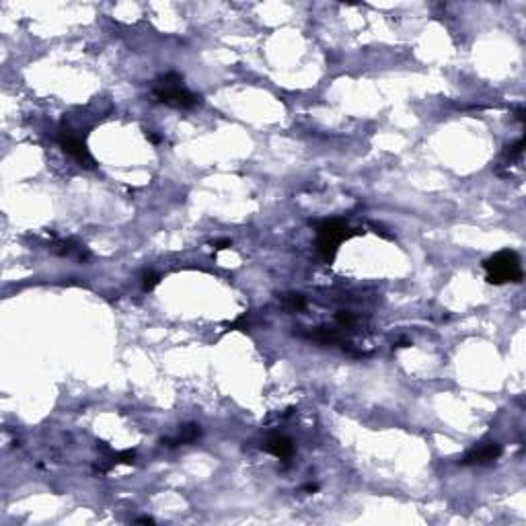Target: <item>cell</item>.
I'll return each mask as SVG.
<instances>
[{
  "label": "cell",
  "mask_w": 526,
  "mask_h": 526,
  "mask_svg": "<svg viewBox=\"0 0 526 526\" xmlns=\"http://www.w3.org/2000/svg\"><path fill=\"white\" fill-rule=\"evenodd\" d=\"M152 97L169 107L175 109H193L202 103V97L195 95L193 91H189L183 85V76L177 72H167L161 74L155 85H152Z\"/></svg>",
  "instance_id": "1"
},
{
  "label": "cell",
  "mask_w": 526,
  "mask_h": 526,
  "mask_svg": "<svg viewBox=\"0 0 526 526\" xmlns=\"http://www.w3.org/2000/svg\"><path fill=\"white\" fill-rule=\"evenodd\" d=\"M483 270H485V280L493 286H504V284H510V282L518 284L525 278L520 257L512 249L498 251L496 255L485 259Z\"/></svg>",
  "instance_id": "2"
},
{
  "label": "cell",
  "mask_w": 526,
  "mask_h": 526,
  "mask_svg": "<svg viewBox=\"0 0 526 526\" xmlns=\"http://www.w3.org/2000/svg\"><path fill=\"white\" fill-rule=\"evenodd\" d=\"M358 231H353L348 222L340 220V218H327L323 222L317 225V251L321 255V259L325 263H333L340 245L351 238Z\"/></svg>",
  "instance_id": "3"
},
{
  "label": "cell",
  "mask_w": 526,
  "mask_h": 526,
  "mask_svg": "<svg viewBox=\"0 0 526 526\" xmlns=\"http://www.w3.org/2000/svg\"><path fill=\"white\" fill-rule=\"evenodd\" d=\"M58 144L62 146V150H64L66 155H70L80 167H87V169H95V167H97L93 155H91L89 148H87V142H85L80 136H76L72 130H64V128L60 130Z\"/></svg>",
  "instance_id": "4"
},
{
  "label": "cell",
  "mask_w": 526,
  "mask_h": 526,
  "mask_svg": "<svg viewBox=\"0 0 526 526\" xmlns=\"http://www.w3.org/2000/svg\"><path fill=\"white\" fill-rule=\"evenodd\" d=\"M500 457H502V444L493 442V440H487V442H479L477 446H473L467 455L461 459V465H465V467H468V465H477V467L493 465Z\"/></svg>",
  "instance_id": "5"
},
{
  "label": "cell",
  "mask_w": 526,
  "mask_h": 526,
  "mask_svg": "<svg viewBox=\"0 0 526 526\" xmlns=\"http://www.w3.org/2000/svg\"><path fill=\"white\" fill-rule=\"evenodd\" d=\"M306 337L317 342V344H323V346H342L344 350L350 346L348 342V335H346V329H331V327H315V329H308L306 331Z\"/></svg>",
  "instance_id": "6"
},
{
  "label": "cell",
  "mask_w": 526,
  "mask_h": 526,
  "mask_svg": "<svg viewBox=\"0 0 526 526\" xmlns=\"http://www.w3.org/2000/svg\"><path fill=\"white\" fill-rule=\"evenodd\" d=\"M263 450L270 453L272 457H276V459L288 463L294 457V450H296V448H294V442L288 436H284V434H272V436L265 440Z\"/></svg>",
  "instance_id": "7"
},
{
  "label": "cell",
  "mask_w": 526,
  "mask_h": 526,
  "mask_svg": "<svg viewBox=\"0 0 526 526\" xmlns=\"http://www.w3.org/2000/svg\"><path fill=\"white\" fill-rule=\"evenodd\" d=\"M200 436H202V428L198 423H183V426H179V430H177L173 436H167L161 442L167 448H177V446L193 444Z\"/></svg>",
  "instance_id": "8"
},
{
  "label": "cell",
  "mask_w": 526,
  "mask_h": 526,
  "mask_svg": "<svg viewBox=\"0 0 526 526\" xmlns=\"http://www.w3.org/2000/svg\"><path fill=\"white\" fill-rule=\"evenodd\" d=\"M56 255L60 257H74L76 261H87L89 257H91V253H89V249L85 247V245H80V243H76L74 238H62V240H56L52 247H50Z\"/></svg>",
  "instance_id": "9"
},
{
  "label": "cell",
  "mask_w": 526,
  "mask_h": 526,
  "mask_svg": "<svg viewBox=\"0 0 526 526\" xmlns=\"http://www.w3.org/2000/svg\"><path fill=\"white\" fill-rule=\"evenodd\" d=\"M282 306L290 313H300L306 308V298L298 292H288L282 296Z\"/></svg>",
  "instance_id": "10"
},
{
  "label": "cell",
  "mask_w": 526,
  "mask_h": 526,
  "mask_svg": "<svg viewBox=\"0 0 526 526\" xmlns=\"http://www.w3.org/2000/svg\"><path fill=\"white\" fill-rule=\"evenodd\" d=\"M523 152H525V138H518L516 142L508 144L506 152H504V163H506L504 167H510V163L518 161L523 157Z\"/></svg>",
  "instance_id": "11"
},
{
  "label": "cell",
  "mask_w": 526,
  "mask_h": 526,
  "mask_svg": "<svg viewBox=\"0 0 526 526\" xmlns=\"http://www.w3.org/2000/svg\"><path fill=\"white\" fill-rule=\"evenodd\" d=\"M140 284H142V290H144V292H150V290H155V288L161 284V276L155 274L152 270H146V272H142V276H140Z\"/></svg>",
  "instance_id": "12"
},
{
  "label": "cell",
  "mask_w": 526,
  "mask_h": 526,
  "mask_svg": "<svg viewBox=\"0 0 526 526\" xmlns=\"http://www.w3.org/2000/svg\"><path fill=\"white\" fill-rule=\"evenodd\" d=\"M231 245H233V243H231V238H222V240H216L212 247H214V251L218 253V251H225V249H229Z\"/></svg>",
  "instance_id": "13"
},
{
  "label": "cell",
  "mask_w": 526,
  "mask_h": 526,
  "mask_svg": "<svg viewBox=\"0 0 526 526\" xmlns=\"http://www.w3.org/2000/svg\"><path fill=\"white\" fill-rule=\"evenodd\" d=\"M302 489H304L306 493H315V491H319V485H317V483H308V485H304Z\"/></svg>",
  "instance_id": "14"
},
{
  "label": "cell",
  "mask_w": 526,
  "mask_h": 526,
  "mask_svg": "<svg viewBox=\"0 0 526 526\" xmlns=\"http://www.w3.org/2000/svg\"><path fill=\"white\" fill-rule=\"evenodd\" d=\"M146 138H148L152 144H159V142H161V138H159L157 134H152V132H148V134H146Z\"/></svg>",
  "instance_id": "15"
},
{
  "label": "cell",
  "mask_w": 526,
  "mask_h": 526,
  "mask_svg": "<svg viewBox=\"0 0 526 526\" xmlns=\"http://www.w3.org/2000/svg\"><path fill=\"white\" fill-rule=\"evenodd\" d=\"M138 523H144V525H155V518H150V516H142V518H138Z\"/></svg>",
  "instance_id": "16"
},
{
  "label": "cell",
  "mask_w": 526,
  "mask_h": 526,
  "mask_svg": "<svg viewBox=\"0 0 526 526\" xmlns=\"http://www.w3.org/2000/svg\"><path fill=\"white\" fill-rule=\"evenodd\" d=\"M523 114H525V112H523V107H518V109H516V119H518V121H523V119H525Z\"/></svg>",
  "instance_id": "17"
}]
</instances>
